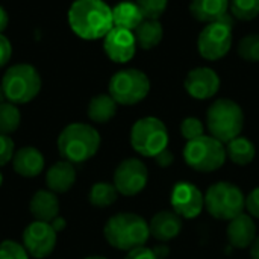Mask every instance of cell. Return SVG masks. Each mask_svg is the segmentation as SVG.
<instances>
[{
	"mask_svg": "<svg viewBox=\"0 0 259 259\" xmlns=\"http://www.w3.org/2000/svg\"><path fill=\"white\" fill-rule=\"evenodd\" d=\"M187 93L197 100H208L214 97L220 90V77L209 67H197L191 70L185 77Z\"/></svg>",
	"mask_w": 259,
	"mask_h": 259,
	"instance_id": "obj_15",
	"label": "cell"
},
{
	"mask_svg": "<svg viewBox=\"0 0 259 259\" xmlns=\"http://www.w3.org/2000/svg\"><path fill=\"white\" fill-rule=\"evenodd\" d=\"M2 184H3V175H2V171H0V187H2Z\"/></svg>",
	"mask_w": 259,
	"mask_h": 259,
	"instance_id": "obj_44",
	"label": "cell"
},
{
	"mask_svg": "<svg viewBox=\"0 0 259 259\" xmlns=\"http://www.w3.org/2000/svg\"><path fill=\"white\" fill-rule=\"evenodd\" d=\"M150 91V79L137 68L117 71L109 80V96L118 105H137L147 97Z\"/></svg>",
	"mask_w": 259,
	"mask_h": 259,
	"instance_id": "obj_10",
	"label": "cell"
},
{
	"mask_svg": "<svg viewBox=\"0 0 259 259\" xmlns=\"http://www.w3.org/2000/svg\"><path fill=\"white\" fill-rule=\"evenodd\" d=\"M118 103L109 94H97L90 100L88 117L94 123H108L117 114Z\"/></svg>",
	"mask_w": 259,
	"mask_h": 259,
	"instance_id": "obj_24",
	"label": "cell"
},
{
	"mask_svg": "<svg viewBox=\"0 0 259 259\" xmlns=\"http://www.w3.org/2000/svg\"><path fill=\"white\" fill-rule=\"evenodd\" d=\"M58 234L50 223L46 222H32L23 231V247L29 256L35 259L47 258L56 246Z\"/></svg>",
	"mask_w": 259,
	"mask_h": 259,
	"instance_id": "obj_12",
	"label": "cell"
},
{
	"mask_svg": "<svg viewBox=\"0 0 259 259\" xmlns=\"http://www.w3.org/2000/svg\"><path fill=\"white\" fill-rule=\"evenodd\" d=\"M226 156L237 165H247L256 156L255 144L246 137H237L226 144Z\"/></svg>",
	"mask_w": 259,
	"mask_h": 259,
	"instance_id": "obj_25",
	"label": "cell"
},
{
	"mask_svg": "<svg viewBox=\"0 0 259 259\" xmlns=\"http://www.w3.org/2000/svg\"><path fill=\"white\" fill-rule=\"evenodd\" d=\"M155 161H156V164H158L159 167L165 168V167H170V165L173 164V161H175V156H173L171 150L167 147V149H164L162 152H159V153L155 156Z\"/></svg>",
	"mask_w": 259,
	"mask_h": 259,
	"instance_id": "obj_37",
	"label": "cell"
},
{
	"mask_svg": "<svg viewBox=\"0 0 259 259\" xmlns=\"http://www.w3.org/2000/svg\"><path fill=\"white\" fill-rule=\"evenodd\" d=\"M206 127L211 137L228 144L243 132L244 112L237 102L219 99L206 111Z\"/></svg>",
	"mask_w": 259,
	"mask_h": 259,
	"instance_id": "obj_4",
	"label": "cell"
},
{
	"mask_svg": "<svg viewBox=\"0 0 259 259\" xmlns=\"http://www.w3.org/2000/svg\"><path fill=\"white\" fill-rule=\"evenodd\" d=\"M250 258L259 259V237H256V240L250 246Z\"/></svg>",
	"mask_w": 259,
	"mask_h": 259,
	"instance_id": "obj_41",
	"label": "cell"
},
{
	"mask_svg": "<svg viewBox=\"0 0 259 259\" xmlns=\"http://www.w3.org/2000/svg\"><path fill=\"white\" fill-rule=\"evenodd\" d=\"M44 165L46 161L42 153L32 146L18 149L12 158V167L21 178H36L44 171Z\"/></svg>",
	"mask_w": 259,
	"mask_h": 259,
	"instance_id": "obj_18",
	"label": "cell"
},
{
	"mask_svg": "<svg viewBox=\"0 0 259 259\" xmlns=\"http://www.w3.org/2000/svg\"><path fill=\"white\" fill-rule=\"evenodd\" d=\"M149 182V170L138 158L121 161L114 171V185L118 194L132 197L140 194Z\"/></svg>",
	"mask_w": 259,
	"mask_h": 259,
	"instance_id": "obj_11",
	"label": "cell"
},
{
	"mask_svg": "<svg viewBox=\"0 0 259 259\" xmlns=\"http://www.w3.org/2000/svg\"><path fill=\"white\" fill-rule=\"evenodd\" d=\"M112 20L115 27H123L134 32L138 27V24L144 20V15L137 3L121 2L112 9Z\"/></svg>",
	"mask_w": 259,
	"mask_h": 259,
	"instance_id": "obj_23",
	"label": "cell"
},
{
	"mask_svg": "<svg viewBox=\"0 0 259 259\" xmlns=\"http://www.w3.org/2000/svg\"><path fill=\"white\" fill-rule=\"evenodd\" d=\"M76 182V168L74 164L61 159L49 167L46 173V185L47 190L53 191L55 194L67 193L73 188Z\"/></svg>",
	"mask_w": 259,
	"mask_h": 259,
	"instance_id": "obj_19",
	"label": "cell"
},
{
	"mask_svg": "<svg viewBox=\"0 0 259 259\" xmlns=\"http://www.w3.org/2000/svg\"><path fill=\"white\" fill-rule=\"evenodd\" d=\"M137 46H140L143 50L155 49L164 38V27L159 23V20L155 18H144L138 27L134 30Z\"/></svg>",
	"mask_w": 259,
	"mask_h": 259,
	"instance_id": "obj_22",
	"label": "cell"
},
{
	"mask_svg": "<svg viewBox=\"0 0 259 259\" xmlns=\"http://www.w3.org/2000/svg\"><path fill=\"white\" fill-rule=\"evenodd\" d=\"M50 225H52V228L55 229V232L58 234V232H61V231L65 228V220H64L62 217H59V215H58L53 222H50Z\"/></svg>",
	"mask_w": 259,
	"mask_h": 259,
	"instance_id": "obj_40",
	"label": "cell"
},
{
	"mask_svg": "<svg viewBox=\"0 0 259 259\" xmlns=\"http://www.w3.org/2000/svg\"><path fill=\"white\" fill-rule=\"evenodd\" d=\"M83 259H106V258H105V256H97V255H96V256H87V258H83Z\"/></svg>",
	"mask_w": 259,
	"mask_h": 259,
	"instance_id": "obj_43",
	"label": "cell"
},
{
	"mask_svg": "<svg viewBox=\"0 0 259 259\" xmlns=\"http://www.w3.org/2000/svg\"><path fill=\"white\" fill-rule=\"evenodd\" d=\"M12 56V44L11 41L0 33V68H3Z\"/></svg>",
	"mask_w": 259,
	"mask_h": 259,
	"instance_id": "obj_35",
	"label": "cell"
},
{
	"mask_svg": "<svg viewBox=\"0 0 259 259\" xmlns=\"http://www.w3.org/2000/svg\"><path fill=\"white\" fill-rule=\"evenodd\" d=\"M3 102H6V97H5L3 88H2V85H0V103H3Z\"/></svg>",
	"mask_w": 259,
	"mask_h": 259,
	"instance_id": "obj_42",
	"label": "cell"
},
{
	"mask_svg": "<svg viewBox=\"0 0 259 259\" xmlns=\"http://www.w3.org/2000/svg\"><path fill=\"white\" fill-rule=\"evenodd\" d=\"M226 235L229 244L235 249H250L253 241L256 240V225L249 214H241L229 222Z\"/></svg>",
	"mask_w": 259,
	"mask_h": 259,
	"instance_id": "obj_16",
	"label": "cell"
},
{
	"mask_svg": "<svg viewBox=\"0 0 259 259\" xmlns=\"http://www.w3.org/2000/svg\"><path fill=\"white\" fill-rule=\"evenodd\" d=\"M170 203L173 211L182 219L191 220L200 215L205 208V196L202 191L191 182H178L170 196Z\"/></svg>",
	"mask_w": 259,
	"mask_h": 259,
	"instance_id": "obj_13",
	"label": "cell"
},
{
	"mask_svg": "<svg viewBox=\"0 0 259 259\" xmlns=\"http://www.w3.org/2000/svg\"><path fill=\"white\" fill-rule=\"evenodd\" d=\"M9 24V15H8V11L0 5V33H3L6 30Z\"/></svg>",
	"mask_w": 259,
	"mask_h": 259,
	"instance_id": "obj_38",
	"label": "cell"
},
{
	"mask_svg": "<svg viewBox=\"0 0 259 259\" xmlns=\"http://www.w3.org/2000/svg\"><path fill=\"white\" fill-rule=\"evenodd\" d=\"M232 30L234 17L231 14H225L217 21L208 23L197 38L200 56L206 61H219L226 56L232 47Z\"/></svg>",
	"mask_w": 259,
	"mask_h": 259,
	"instance_id": "obj_8",
	"label": "cell"
},
{
	"mask_svg": "<svg viewBox=\"0 0 259 259\" xmlns=\"http://www.w3.org/2000/svg\"><path fill=\"white\" fill-rule=\"evenodd\" d=\"M0 259H29V253L23 244L5 240L0 243Z\"/></svg>",
	"mask_w": 259,
	"mask_h": 259,
	"instance_id": "obj_32",
	"label": "cell"
},
{
	"mask_svg": "<svg viewBox=\"0 0 259 259\" xmlns=\"http://www.w3.org/2000/svg\"><path fill=\"white\" fill-rule=\"evenodd\" d=\"M118 191L114 184L109 182H97L91 187L88 200L96 208H106L117 202Z\"/></svg>",
	"mask_w": 259,
	"mask_h": 259,
	"instance_id": "obj_26",
	"label": "cell"
},
{
	"mask_svg": "<svg viewBox=\"0 0 259 259\" xmlns=\"http://www.w3.org/2000/svg\"><path fill=\"white\" fill-rule=\"evenodd\" d=\"M229 0H191L190 12L202 23H212L228 14Z\"/></svg>",
	"mask_w": 259,
	"mask_h": 259,
	"instance_id": "obj_21",
	"label": "cell"
},
{
	"mask_svg": "<svg viewBox=\"0 0 259 259\" xmlns=\"http://www.w3.org/2000/svg\"><path fill=\"white\" fill-rule=\"evenodd\" d=\"M68 24L82 39H100L114 27L112 9L103 0H74L68 9Z\"/></svg>",
	"mask_w": 259,
	"mask_h": 259,
	"instance_id": "obj_1",
	"label": "cell"
},
{
	"mask_svg": "<svg viewBox=\"0 0 259 259\" xmlns=\"http://www.w3.org/2000/svg\"><path fill=\"white\" fill-rule=\"evenodd\" d=\"M0 85L8 102L24 105L33 100L41 91V76L30 64H15L5 71Z\"/></svg>",
	"mask_w": 259,
	"mask_h": 259,
	"instance_id": "obj_6",
	"label": "cell"
},
{
	"mask_svg": "<svg viewBox=\"0 0 259 259\" xmlns=\"http://www.w3.org/2000/svg\"><path fill=\"white\" fill-rule=\"evenodd\" d=\"M238 55L247 62H259V33H250L238 42Z\"/></svg>",
	"mask_w": 259,
	"mask_h": 259,
	"instance_id": "obj_29",
	"label": "cell"
},
{
	"mask_svg": "<svg viewBox=\"0 0 259 259\" xmlns=\"http://www.w3.org/2000/svg\"><path fill=\"white\" fill-rule=\"evenodd\" d=\"M138 8L141 9L144 18H155L159 20V17L165 12L168 0H137L135 2Z\"/></svg>",
	"mask_w": 259,
	"mask_h": 259,
	"instance_id": "obj_30",
	"label": "cell"
},
{
	"mask_svg": "<svg viewBox=\"0 0 259 259\" xmlns=\"http://www.w3.org/2000/svg\"><path fill=\"white\" fill-rule=\"evenodd\" d=\"M131 146L141 156L155 158L168 146L167 126L156 117L140 118L131 129Z\"/></svg>",
	"mask_w": 259,
	"mask_h": 259,
	"instance_id": "obj_9",
	"label": "cell"
},
{
	"mask_svg": "<svg viewBox=\"0 0 259 259\" xmlns=\"http://www.w3.org/2000/svg\"><path fill=\"white\" fill-rule=\"evenodd\" d=\"M182 217L179 214H176L175 211H159L156 212L150 223H149V229H150V235L158 240V241H170L175 240L181 231H182Z\"/></svg>",
	"mask_w": 259,
	"mask_h": 259,
	"instance_id": "obj_17",
	"label": "cell"
},
{
	"mask_svg": "<svg viewBox=\"0 0 259 259\" xmlns=\"http://www.w3.org/2000/svg\"><path fill=\"white\" fill-rule=\"evenodd\" d=\"M153 253H155V256L158 259H167V256L170 255V249H168V246H165V244L156 246V247L153 249Z\"/></svg>",
	"mask_w": 259,
	"mask_h": 259,
	"instance_id": "obj_39",
	"label": "cell"
},
{
	"mask_svg": "<svg viewBox=\"0 0 259 259\" xmlns=\"http://www.w3.org/2000/svg\"><path fill=\"white\" fill-rule=\"evenodd\" d=\"M21 123V114L17 105L11 102L0 103V134L11 135L14 134Z\"/></svg>",
	"mask_w": 259,
	"mask_h": 259,
	"instance_id": "obj_27",
	"label": "cell"
},
{
	"mask_svg": "<svg viewBox=\"0 0 259 259\" xmlns=\"http://www.w3.org/2000/svg\"><path fill=\"white\" fill-rule=\"evenodd\" d=\"M124 259H158L153 253V249L150 247H138V249H134L131 252H127V256Z\"/></svg>",
	"mask_w": 259,
	"mask_h": 259,
	"instance_id": "obj_36",
	"label": "cell"
},
{
	"mask_svg": "<svg viewBox=\"0 0 259 259\" xmlns=\"http://www.w3.org/2000/svg\"><path fill=\"white\" fill-rule=\"evenodd\" d=\"M15 153V146L14 141L9 135H2L0 134V167L6 165L9 161H12Z\"/></svg>",
	"mask_w": 259,
	"mask_h": 259,
	"instance_id": "obj_33",
	"label": "cell"
},
{
	"mask_svg": "<svg viewBox=\"0 0 259 259\" xmlns=\"http://www.w3.org/2000/svg\"><path fill=\"white\" fill-rule=\"evenodd\" d=\"M205 209L217 220L231 222L244 212L246 196L238 185L220 181L206 190Z\"/></svg>",
	"mask_w": 259,
	"mask_h": 259,
	"instance_id": "obj_5",
	"label": "cell"
},
{
	"mask_svg": "<svg viewBox=\"0 0 259 259\" xmlns=\"http://www.w3.org/2000/svg\"><path fill=\"white\" fill-rule=\"evenodd\" d=\"M229 9L232 17L249 21L259 15V0H229Z\"/></svg>",
	"mask_w": 259,
	"mask_h": 259,
	"instance_id": "obj_28",
	"label": "cell"
},
{
	"mask_svg": "<svg viewBox=\"0 0 259 259\" xmlns=\"http://www.w3.org/2000/svg\"><path fill=\"white\" fill-rule=\"evenodd\" d=\"M105 240L118 250L131 252L146 246L150 238L149 223L138 214L120 212L108 219L103 228Z\"/></svg>",
	"mask_w": 259,
	"mask_h": 259,
	"instance_id": "obj_2",
	"label": "cell"
},
{
	"mask_svg": "<svg viewBox=\"0 0 259 259\" xmlns=\"http://www.w3.org/2000/svg\"><path fill=\"white\" fill-rule=\"evenodd\" d=\"M30 214L38 222L50 223L59 215V200L50 190H38L29 203Z\"/></svg>",
	"mask_w": 259,
	"mask_h": 259,
	"instance_id": "obj_20",
	"label": "cell"
},
{
	"mask_svg": "<svg viewBox=\"0 0 259 259\" xmlns=\"http://www.w3.org/2000/svg\"><path fill=\"white\" fill-rule=\"evenodd\" d=\"M184 159L188 167L200 173L217 171L226 161V147L211 135H202L187 141L184 147Z\"/></svg>",
	"mask_w": 259,
	"mask_h": 259,
	"instance_id": "obj_7",
	"label": "cell"
},
{
	"mask_svg": "<svg viewBox=\"0 0 259 259\" xmlns=\"http://www.w3.org/2000/svg\"><path fill=\"white\" fill-rule=\"evenodd\" d=\"M137 39L132 30L123 27H112L103 38V50L106 56L117 64L129 62L137 52Z\"/></svg>",
	"mask_w": 259,
	"mask_h": 259,
	"instance_id": "obj_14",
	"label": "cell"
},
{
	"mask_svg": "<svg viewBox=\"0 0 259 259\" xmlns=\"http://www.w3.org/2000/svg\"><path fill=\"white\" fill-rule=\"evenodd\" d=\"M100 143V134L96 127L87 123H71L61 131L56 146L62 159L82 164L99 152Z\"/></svg>",
	"mask_w": 259,
	"mask_h": 259,
	"instance_id": "obj_3",
	"label": "cell"
},
{
	"mask_svg": "<svg viewBox=\"0 0 259 259\" xmlns=\"http://www.w3.org/2000/svg\"><path fill=\"white\" fill-rule=\"evenodd\" d=\"M203 132H205V126L196 117H187L181 123V134L187 141H191V140L202 137Z\"/></svg>",
	"mask_w": 259,
	"mask_h": 259,
	"instance_id": "obj_31",
	"label": "cell"
},
{
	"mask_svg": "<svg viewBox=\"0 0 259 259\" xmlns=\"http://www.w3.org/2000/svg\"><path fill=\"white\" fill-rule=\"evenodd\" d=\"M246 209L249 211V215L259 219V187L253 188L246 197Z\"/></svg>",
	"mask_w": 259,
	"mask_h": 259,
	"instance_id": "obj_34",
	"label": "cell"
}]
</instances>
